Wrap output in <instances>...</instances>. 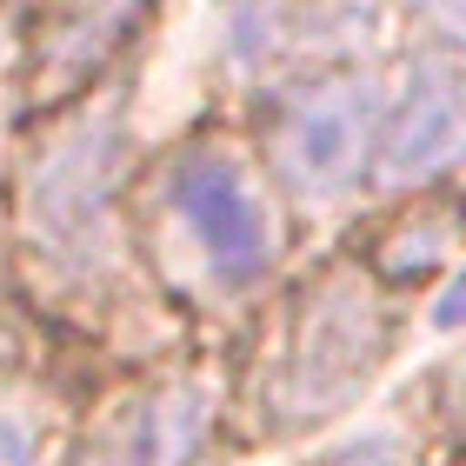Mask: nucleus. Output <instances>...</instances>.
I'll use <instances>...</instances> for the list:
<instances>
[{"label":"nucleus","instance_id":"1","mask_svg":"<svg viewBox=\"0 0 466 466\" xmlns=\"http://www.w3.org/2000/svg\"><path fill=\"white\" fill-rule=\"evenodd\" d=\"M154 227L160 247L194 287L207 293H247L273 273L280 253V227L260 194V180L247 174L240 154L200 140L180 147L154 180Z\"/></svg>","mask_w":466,"mask_h":466},{"label":"nucleus","instance_id":"2","mask_svg":"<svg viewBox=\"0 0 466 466\" xmlns=\"http://www.w3.org/2000/svg\"><path fill=\"white\" fill-rule=\"evenodd\" d=\"M393 87L380 74H327L287 87L267 114V160L293 200H347L380 167V127H387Z\"/></svg>","mask_w":466,"mask_h":466},{"label":"nucleus","instance_id":"3","mask_svg":"<svg viewBox=\"0 0 466 466\" xmlns=\"http://www.w3.org/2000/svg\"><path fill=\"white\" fill-rule=\"evenodd\" d=\"M120 127L114 120H80L40 154L27 180V220L34 240L67 267H87L107 247L114 227V187H120Z\"/></svg>","mask_w":466,"mask_h":466},{"label":"nucleus","instance_id":"4","mask_svg":"<svg viewBox=\"0 0 466 466\" xmlns=\"http://www.w3.org/2000/svg\"><path fill=\"white\" fill-rule=\"evenodd\" d=\"M380 347H387V327H380V307L367 287L327 280L320 293H307L300 320H293V340H287V373H280L287 407L300 420L340 407L373 373Z\"/></svg>","mask_w":466,"mask_h":466},{"label":"nucleus","instance_id":"5","mask_svg":"<svg viewBox=\"0 0 466 466\" xmlns=\"http://www.w3.org/2000/svg\"><path fill=\"white\" fill-rule=\"evenodd\" d=\"M466 160V74L420 60L407 87H393L387 127H380V187H427Z\"/></svg>","mask_w":466,"mask_h":466},{"label":"nucleus","instance_id":"6","mask_svg":"<svg viewBox=\"0 0 466 466\" xmlns=\"http://www.w3.org/2000/svg\"><path fill=\"white\" fill-rule=\"evenodd\" d=\"M207 453V393L200 387H160L127 413L114 440V466H200Z\"/></svg>","mask_w":466,"mask_h":466},{"label":"nucleus","instance_id":"7","mask_svg":"<svg viewBox=\"0 0 466 466\" xmlns=\"http://www.w3.org/2000/svg\"><path fill=\"white\" fill-rule=\"evenodd\" d=\"M147 7H154V0H100V14L74 20V27L54 40V54H47V87H67V80L94 74L100 60L127 40V27H134Z\"/></svg>","mask_w":466,"mask_h":466},{"label":"nucleus","instance_id":"8","mask_svg":"<svg viewBox=\"0 0 466 466\" xmlns=\"http://www.w3.org/2000/svg\"><path fill=\"white\" fill-rule=\"evenodd\" d=\"M287 14L280 0H220V54L233 67H260L267 54H280Z\"/></svg>","mask_w":466,"mask_h":466},{"label":"nucleus","instance_id":"9","mask_svg":"<svg viewBox=\"0 0 466 466\" xmlns=\"http://www.w3.org/2000/svg\"><path fill=\"white\" fill-rule=\"evenodd\" d=\"M0 466H40V433L14 407H0Z\"/></svg>","mask_w":466,"mask_h":466},{"label":"nucleus","instance_id":"10","mask_svg":"<svg viewBox=\"0 0 466 466\" xmlns=\"http://www.w3.org/2000/svg\"><path fill=\"white\" fill-rule=\"evenodd\" d=\"M327 466H407V447L387 433H367V440H353V447H340Z\"/></svg>","mask_w":466,"mask_h":466},{"label":"nucleus","instance_id":"11","mask_svg":"<svg viewBox=\"0 0 466 466\" xmlns=\"http://www.w3.org/2000/svg\"><path fill=\"white\" fill-rule=\"evenodd\" d=\"M407 7L427 20V27H440V34H453V40H466V0H407Z\"/></svg>","mask_w":466,"mask_h":466},{"label":"nucleus","instance_id":"12","mask_svg":"<svg viewBox=\"0 0 466 466\" xmlns=\"http://www.w3.org/2000/svg\"><path fill=\"white\" fill-rule=\"evenodd\" d=\"M433 327H440V333H460V327H466V267L453 273V287L433 300Z\"/></svg>","mask_w":466,"mask_h":466}]
</instances>
